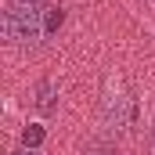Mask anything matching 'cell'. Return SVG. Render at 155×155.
<instances>
[{
	"instance_id": "7",
	"label": "cell",
	"mask_w": 155,
	"mask_h": 155,
	"mask_svg": "<svg viewBox=\"0 0 155 155\" xmlns=\"http://www.w3.org/2000/svg\"><path fill=\"white\" fill-rule=\"evenodd\" d=\"M15 155H36V148H18Z\"/></svg>"
},
{
	"instance_id": "5",
	"label": "cell",
	"mask_w": 155,
	"mask_h": 155,
	"mask_svg": "<svg viewBox=\"0 0 155 155\" xmlns=\"http://www.w3.org/2000/svg\"><path fill=\"white\" fill-rule=\"evenodd\" d=\"M51 94H54V87H51V83H43V87H40V97H36V105L43 108V112H51V105H54V101H51Z\"/></svg>"
},
{
	"instance_id": "6",
	"label": "cell",
	"mask_w": 155,
	"mask_h": 155,
	"mask_svg": "<svg viewBox=\"0 0 155 155\" xmlns=\"http://www.w3.org/2000/svg\"><path fill=\"white\" fill-rule=\"evenodd\" d=\"M11 4H29V7H40L43 0H11Z\"/></svg>"
},
{
	"instance_id": "3",
	"label": "cell",
	"mask_w": 155,
	"mask_h": 155,
	"mask_svg": "<svg viewBox=\"0 0 155 155\" xmlns=\"http://www.w3.org/2000/svg\"><path fill=\"white\" fill-rule=\"evenodd\" d=\"M58 25H61V7H47V11H43V33L51 36Z\"/></svg>"
},
{
	"instance_id": "4",
	"label": "cell",
	"mask_w": 155,
	"mask_h": 155,
	"mask_svg": "<svg viewBox=\"0 0 155 155\" xmlns=\"http://www.w3.org/2000/svg\"><path fill=\"white\" fill-rule=\"evenodd\" d=\"M40 141H43V130H40L36 123H33V126H25V134H22V144H25V148H40Z\"/></svg>"
},
{
	"instance_id": "2",
	"label": "cell",
	"mask_w": 155,
	"mask_h": 155,
	"mask_svg": "<svg viewBox=\"0 0 155 155\" xmlns=\"http://www.w3.org/2000/svg\"><path fill=\"white\" fill-rule=\"evenodd\" d=\"M108 123L112 126H126L130 123V101H126V94H112L108 97Z\"/></svg>"
},
{
	"instance_id": "1",
	"label": "cell",
	"mask_w": 155,
	"mask_h": 155,
	"mask_svg": "<svg viewBox=\"0 0 155 155\" xmlns=\"http://www.w3.org/2000/svg\"><path fill=\"white\" fill-rule=\"evenodd\" d=\"M0 25H4V36L15 47H33L40 40H47V33H43V11L29 7V4H7L4 15H0Z\"/></svg>"
}]
</instances>
